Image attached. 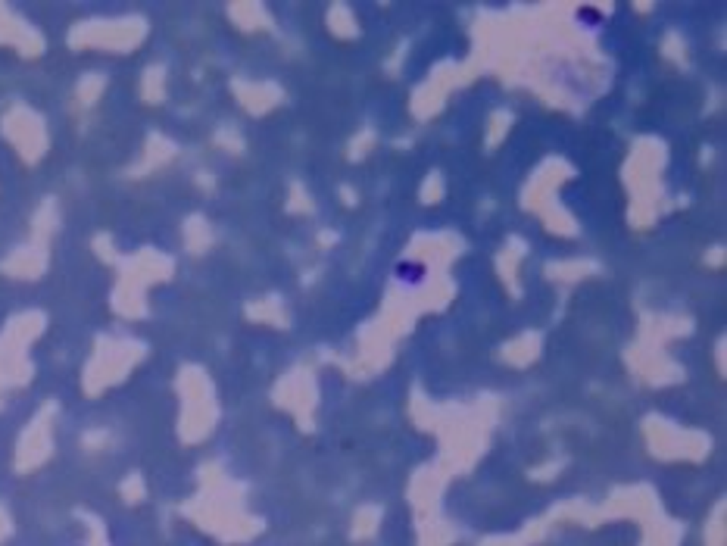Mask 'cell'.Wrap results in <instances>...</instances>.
Returning <instances> with one entry per match:
<instances>
[{
    "label": "cell",
    "instance_id": "obj_1",
    "mask_svg": "<svg viewBox=\"0 0 727 546\" xmlns=\"http://www.w3.org/2000/svg\"><path fill=\"white\" fill-rule=\"evenodd\" d=\"M397 272H400L403 281H421L425 278V266H421V262H400Z\"/></svg>",
    "mask_w": 727,
    "mask_h": 546
}]
</instances>
